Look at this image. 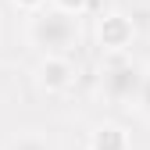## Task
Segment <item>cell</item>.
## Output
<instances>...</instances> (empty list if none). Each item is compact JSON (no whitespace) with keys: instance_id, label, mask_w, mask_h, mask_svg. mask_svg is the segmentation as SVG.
I'll use <instances>...</instances> for the list:
<instances>
[{"instance_id":"obj_1","label":"cell","mask_w":150,"mask_h":150,"mask_svg":"<svg viewBox=\"0 0 150 150\" xmlns=\"http://www.w3.org/2000/svg\"><path fill=\"white\" fill-rule=\"evenodd\" d=\"M29 40L47 57H68V50L79 43V14H68V11H57V7L32 11Z\"/></svg>"},{"instance_id":"obj_2","label":"cell","mask_w":150,"mask_h":150,"mask_svg":"<svg viewBox=\"0 0 150 150\" xmlns=\"http://www.w3.org/2000/svg\"><path fill=\"white\" fill-rule=\"evenodd\" d=\"M139 79H143V64L125 61V57H115V61H107V64H104L100 86H104V93H107V100L125 104V100H136Z\"/></svg>"},{"instance_id":"obj_3","label":"cell","mask_w":150,"mask_h":150,"mask_svg":"<svg viewBox=\"0 0 150 150\" xmlns=\"http://www.w3.org/2000/svg\"><path fill=\"white\" fill-rule=\"evenodd\" d=\"M100 40L111 50H125L129 40H132V25H129L122 14H107L104 22H100Z\"/></svg>"},{"instance_id":"obj_4","label":"cell","mask_w":150,"mask_h":150,"mask_svg":"<svg viewBox=\"0 0 150 150\" xmlns=\"http://www.w3.org/2000/svg\"><path fill=\"white\" fill-rule=\"evenodd\" d=\"M40 79H43V86L47 89H68L71 86V61L68 57H47L43 61V68H40Z\"/></svg>"},{"instance_id":"obj_5","label":"cell","mask_w":150,"mask_h":150,"mask_svg":"<svg viewBox=\"0 0 150 150\" xmlns=\"http://www.w3.org/2000/svg\"><path fill=\"white\" fill-rule=\"evenodd\" d=\"M89 150H129V139L118 125H100L89 139Z\"/></svg>"},{"instance_id":"obj_6","label":"cell","mask_w":150,"mask_h":150,"mask_svg":"<svg viewBox=\"0 0 150 150\" xmlns=\"http://www.w3.org/2000/svg\"><path fill=\"white\" fill-rule=\"evenodd\" d=\"M4 150H54V143L43 139V136H18V139H11Z\"/></svg>"},{"instance_id":"obj_7","label":"cell","mask_w":150,"mask_h":150,"mask_svg":"<svg viewBox=\"0 0 150 150\" xmlns=\"http://www.w3.org/2000/svg\"><path fill=\"white\" fill-rule=\"evenodd\" d=\"M136 107L150 118V71L143 68V79H139V89H136Z\"/></svg>"},{"instance_id":"obj_8","label":"cell","mask_w":150,"mask_h":150,"mask_svg":"<svg viewBox=\"0 0 150 150\" xmlns=\"http://www.w3.org/2000/svg\"><path fill=\"white\" fill-rule=\"evenodd\" d=\"M50 4L57 7V11H68V14H82L89 0H50Z\"/></svg>"},{"instance_id":"obj_9","label":"cell","mask_w":150,"mask_h":150,"mask_svg":"<svg viewBox=\"0 0 150 150\" xmlns=\"http://www.w3.org/2000/svg\"><path fill=\"white\" fill-rule=\"evenodd\" d=\"M14 4L22 7V11H40V7L47 4V0H14Z\"/></svg>"}]
</instances>
